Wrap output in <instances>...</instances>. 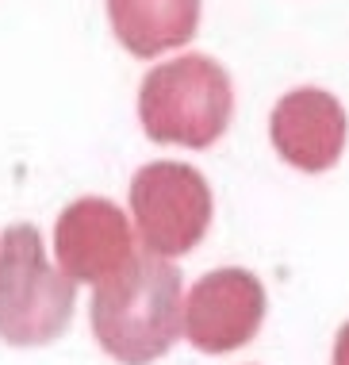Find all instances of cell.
<instances>
[{
    "mask_svg": "<svg viewBox=\"0 0 349 365\" xmlns=\"http://www.w3.org/2000/svg\"><path fill=\"white\" fill-rule=\"evenodd\" d=\"M93 334L119 365H150L165 358L184 334L181 269L157 254H135L93 292Z\"/></svg>",
    "mask_w": 349,
    "mask_h": 365,
    "instance_id": "1",
    "label": "cell"
},
{
    "mask_svg": "<svg viewBox=\"0 0 349 365\" xmlns=\"http://www.w3.org/2000/svg\"><path fill=\"white\" fill-rule=\"evenodd\" d=\"M234 115V81L212 54L157 62L138 85V123L162 146L207 150Z\"/></svg>",
    "mask_w": 349,
    "mask_h": 365,
    "instance_id": "2",
    "label": "cell"
},
{
    "mask_svg": "<svg viewBox=\"0 0 349 365\" xmlns=\"http://www.w3.org/2000/svg\"><path fill=\"white\" fill-rule=\"evenodd\" d=\"M77 304V281L46 258L43 235L16 223L0 235V339L8 346H50Z\"/></svg>",
    "mask_w": 349,
    "mask_h": 365,
    "instance_id": "3",
    "label": "cell"
},
{
    "mask_svg": "<svg viewBox=\"0 0 349 365\" xmlns=\"http://www.w3.org/2000/svg\"><path fill=\"white\" fill-rule=\"evenodd\" d=\"M212 185L196 165L150 162L131 177V220L146 254L181 258L212 227Z\"/></svg>",
    "mask_w": 349,
    "mask_h": 365,
    "instance_id": "4",
    "label": "cell"
},
{
    "mask_svg": "<svg viewBox=\"0 0 349 365\" xmlns=\"http://www.w3.org/2000/svg\"><path fill=\"white\" fill-rule=\"evenodd\" d=\"M265 323V289L249 269L223 265L184 296V339L199 354H231Z\"/></svg>",
    "mask_w": 349,
    "mask_h": 365,
    "instance_id": "5",
    "label": "cell"
},
{
    "mask_svg": "<svg viewBox=\"0 0 349 365\" xmlns=\"http://www.w3.org/2000/svg\"><path fill=\"white\" fill-rule=\"evenodd\" d=\"M135 223L104 196H81L54 223V258L77 284H100L135 258Z\"/></svg>",
    "mask_w": 349,
    "mask_h": 365,
    "instance_id": "6",
    "label": "cell"
},
{
    "mask_svg": "<svg viewBox=\"0 0 349 365\" xmlns=\"http://www.w3.org/2000/svg\"><path fill=\"white\" fill-rule=\"evenodd\" d=\"M269 139L292 170L326 173L345 150L349 115L334 93L318 85H299L276 101L269 115Z\"/></svg>",
    "mask_w": 349,
    "mask_h": 365,
    "instance_id": "7",
    "label": "cell"
},
{
    "mask_svg": "<svg viewBox=\"0 0 349 365\" xmlns=\"http://www.w3.org/2000/svg\"><path fill=\"white\" fill-rule=\"evenodd\" d=\"M199 8V0H108V24L135 58H157L196 35Z\"/></svg>",
    "mask_w": 349,
    "mask_h": 365,
    "instance_id": "8",
    "label": "cell"
},
{
    "mask_svg": "<svg viewBox=\"0 0 349 365\" xmlns=\"http://www.w3.org/2000/svg\"><path fill=\"white\" fill-rule=\"evenodd\" d=\"M334 365H349V323H342L334 339Z\"/></svg>",
    "mask_w": 349,
    "mask_h": 365,
    "instance_id": "9",
    "label": "cell"
}]
</instances>
